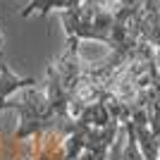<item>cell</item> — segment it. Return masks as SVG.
<instances>
[{"label":"cell","instance_id":"6da1fadb","mask_svg":"<svg viewBox=\"0 0 160 160\" xmlns=\"http://www.w3.org/2000/svg\"><path fill=\"white\" fill-rule=\"evenodd\" d=\"M122 0H81L79 7L62 12L67 38L110 43Z\"/></svg>","mask_w":160,"mask_h":160},{"label":"cell","instance_id":"3957f363","mask_svg":"<svg viewBox=\"0 0 160 160\" xmlns=\"http://www.w3.org/2000/svg\"><path fill=\"white\" fill-rule=\"evenodd\" d=\"M81 0H31L24 10H22V17H29L31 12H38L46 17L50 10H55V7H60V10H74V7H79Z\"/></svg>","mask_w":160,"mask_h":160},{"label":"cell","instance_id":"7a4b0ae2","mask_svg":"<svg viewBox=\"0 0 160 160\" xmlns=\"http://www.w3.org/2000/svg\"><path fill=\"white\" fill-rule=\"evenodd\" d=\"M108 160H148L143 158V153L139 148V139H136L132 122H124L120 127V134H117V139L110 148V158Z\"/></svg>","mask_w":160,"mask_h":160}]
</instances>
